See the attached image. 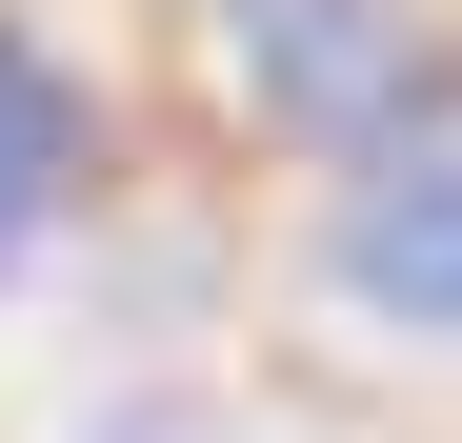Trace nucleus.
I'll return each mask as SVG.
<instances>
[{"label": "nucleus", "mask_w": 462, "mask_h": 443, "mask_svg": "<svg viewBox=\"0 0 462 443\" xmlns=\"http://www.w3.org/2000/svg\"><path fill=\"white\" fill-rule=\"evenodd\" d=\"M221 81L262 101V141H301V162H362L382 121H422V21L402 0H221Z\"/></svg>", "instance_id": "nucleus-2"}, {"label": "nucleus", "mask_w": 462, "mask_h": 443, "mask_svg": "<svg viewBox=\"0 0 462 443\" xmlns=\"http://www.w3.org/2000/svg\"><path fill=\"white\" fill-rule=\"evenodd\" d=\"M322 303L362 343H402V363H462V81L422 121H382L362 162H322Z\"/></svg>", "instance_id": "nucleus-1"}, {"label": "nucleus", "mask_w": 462, "mask_h": 443, "mask_svg": "<svg viewBox=\"0 0 462 443\" xmlns=\"http://www.w3.org/2000/svg\"><path fill=\"white\" fill-rule=\"evenodd\" d=\"M81 162H101V101H81V61H60L21 0H0V303L41 282V242L81 222Z\"/></svg>", "instance_id": "nucleus-3"}]
</instances>
